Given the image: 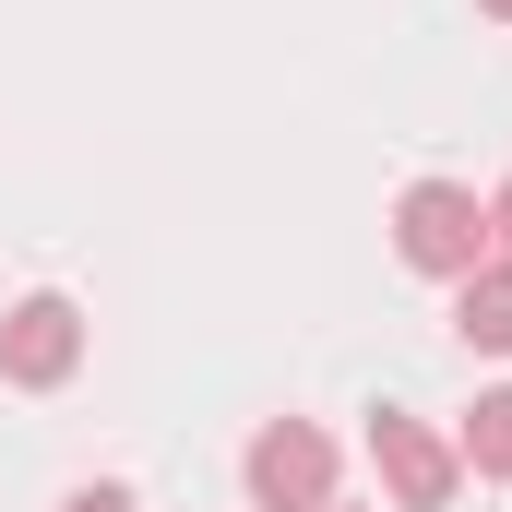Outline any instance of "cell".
<instances>
[{"mask_svg": "<svg viewBox=\"0 0 512 512\" xmlns=\"http://www.w3.org/2000/svg\"><path fill=\"white\" fill-rule=\"evenodd\" d=\"M393 251L417 262V274H441V286H465V274L489 262V203H477L465 179H417V191L393 203Z\"/></svg>", "mask_w": 512, "mask_h": 512, "instance_id": "obj_1", "label": "cell"}, {"mask_svg": "<svg viewBox=\"0 0 512 512\" xmlns=\"http://www.w3.org/2000/svg\"><path fill=\"white\" fill-rule=\"evenodd\" d=\"M239 477H251V512H334V441L310 417H262Z\"/></svg>", "mask_w": 512, "mask_h": 512, "instance_id": "obj_2", "label": "cell"}, {"mask_svg": "<svg viewBox=\"0 0 512 512\" xmlns=\"http://www.w3.org/2000/svg\"><path fill=\"white\" fill-rule=\"evenodd\" d=\"M72 370H84V310H72L60 286L12 298V310H0V382H24V393H60Z\"/></svg>", "mask_w": 512, "mask_h": 512, "instance_id": "obj_3", "label": "cell"}, {"mask_svg": "<svg viewBox=\"0 0 512 512\" xmlns=\"http://www.w3.org/2000/svg\"><path fill=\"white\" fill-rule=\"evenodd\" d=\"M370 465H382V489L405 512H441L453 501V489H465V453H453V441H441V429H417V417H370Z\"/></svg>", "mask_w": 512, "mask_h": 512, "instance_id": "obj_4", "label": "cell"}, {"mask_svg": "<svg viewBox=\"0 0 512 512\" xmlns=\"http://www.w3.org/2000/svg\"><path fill=\"white\" fill-rule=\"evenodd\" d=\"M453 334H465L477 358H512V262H501V251L453 286Z\"/></svg>", "mask_w": 512, "mask_h": 512, "instance_id": "obj_5", "label": "cell"}, {"mask_svg": "<svg viewBox=\"0 0 512 512\" xmlns=\"http://www.w3.org/2000/svg\"><path fill=\"white\" fill-rule=\"evenodd\" d=\"M477 477H512V393H477V417H465V441H453Z\"/></svg>", "mask_w": 512, "mask_h": 512, "instance_id": "obj_6", "label": "cell"}, {"mask_svg": "<svg viewBox=\"0 0 512 512\" xmlns=\"http://www.w3.org/2000/svg\"><path fill=\"white\" fill-rule=\"evenodd\" d=\"M60 512H131V489H108V477H96V489H72Z\"/></svg>", "mask_w": 512, "mask_h": 512, "instance_id": "obj_7", "label": "cell"}, {"mask_svg": "<svg viewBox=\"0 0 512 512\" xmlns=\"http://www.w3.org/2000/svg\"><path fill=\"white\" fill-rule=\"evenodd\" d=\"M489 251L512 262V179H501V191H489Z\"/></svg>", "mask_w": 512, "mask_h": 512, "instance_id": "obj_8", "label": "cell"}, {"mask_svg": "<svg viewBox=\"0 0 512 512\" xmlns=\"http://www.w3.org/2000/svg\"><path fill=\"white\" fill-rule=\"evenodd\" d=\"M477 12H501V24H512V0H477Z\"/></svg>", "mask_w": 512, "mask_h": 512, "instance_id": "obj_9", "label": "cell"}]
</instances>
